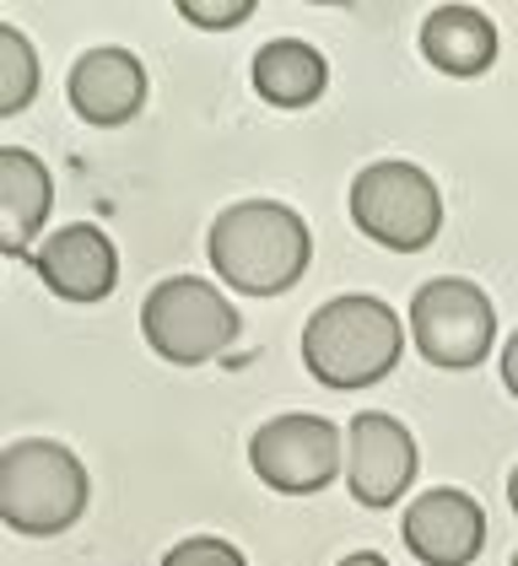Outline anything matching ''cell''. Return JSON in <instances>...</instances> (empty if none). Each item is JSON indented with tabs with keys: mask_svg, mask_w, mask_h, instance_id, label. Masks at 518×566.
I'll list each match as a JSON object with an SVG mask.
<instances>
[{
	"mask_svg": "<svg viewBox=\"0 0 518 566\" xmlns=\"http://www.w3.org/2000/svg\"><path fill=\"white\" fill-rule=\"evenodd\" d=\"M206 260H211L216 281H227L232 292L281 297L298 286L313 260V232L281 200H238L211 221Z\"/></svg>",
	"mask_w": 518,
	"mask_h": 566,
	"instance_id": "6da1fadb",
	"label": "cell"
},
{
	"mask_svg": "<svg viewBox=\"0 0 518 566\" xmlns=\"http://www.w3.org/2000/svg\"><path fill=\"white\" fill-rule=\"evenodd\" d=\"M400 350H405V329H400L394 307L367 292H345L302 324V367L324 389L356 394L384 384Z\"/></svg>",
	"mask_w": 518,
	"mask_h": 566,
	"instance_id": "7a4b0ae2",
	"label": "cell"
},
{
	"mask_svg": "<svg viewBox=\"0 0 518 566\" xmlns=\"http://www.w3.org/2000/svg\"><path fill=\"white\" fill-rule=\"evenodd\" d=\"M86 496H92L86 470L65 442H49V437L6 442V453H0V518H6V528L33 534V539L65 534L86 513Z\"/></svg>",
	"mask_w": 518,
	"mask_h": 566,
	"instance_id": "3957f363",
	"label": "cell"
},
{
	"mask_svg": "<svg viewBox=\"0 0 518 566\" xmlns=\"http://www.w3.org/2000/svg\"><path fill=\"white\" fill-rule=\"evenodd\" d=\"M345 206H351L356 232L394 249V254H422L443 227V195H437L432 174L416 163H400V157L367 163L351 178Z\"/></svg>",
	"mask_w": 518,
	"mask_h": 566,
	"instance_id": "277c9868",
	"label": "cell"
},
{
	"mask_svg": "<svg viewBox=\"0 0 518 566\" xmlns=\"http://www.w3.org/2000/svg\"><path fill=\"white\" fill-rule=\"evenodd\" d=\"M238 307L200 275H168L141 303V335L173 367H200L238 340Z\"/></svg>",
	"mask_w": 518,
	"mask_h": 566,
	"instance_id": "5b68a950",
	"label": "cell"
},
{
	"mask_svg": "<svg viewBox=\"0 0 518 566\" xmlns=\"http://www.w3.org/2000/svg\"><path fill=\"white\" fill-rule=\"evenodd\" d=\"M411 340L443 373H470L491 356L497 307L465 275H437L411 297Z\"/></svg>",
	"mask_w": 518,
	"mask_h": 566,
	"instance_id": "8992f818",
	"label": "cell"
},
{
	"mask_svg": "<svg viewBox=\"0 0 518 566\" xmlns=\"http://www.w3.org/2000/svg\"><path fill=\"white\" fill-rule=\"evenodd\" d=\"M249 470L281 496H313L341 475V427L324 416H276L249 442Z\"/></svg>",
	"mask_w": 518,
	"mask_h": 566,
	"instance_id": "52a82bcc",
	"label": "cell"
},
{
	"mask_svg": "<svg viewBox=\"0 0 518 566\" xmlns=\"http://www.w3.org/2000/svg\"><path fill=\"white\" fill-rule=\"evenodd\" d=\"M422 470V453H416V437L405 421H394L384 410H362L351 416L345 427V491L356 507H373L384 513L394 507Z\"/></svg>",
	"mask_w": 518,
	"mask_h": 566,
	"instance_id": "ba28073f",
	"label": "cell"
},
{
	"mask_svg": "<svg viewBox=\"0 0 518 566\" xmlns=\"http://www.w3.org/2000/svg\"><path fill=\"white\" fill-rule=\"evenodd\" d=\"M400 534L422 566H470L486 545V507L459 485H432L405 507Z\"/></svg>",
	"mask_w": 518,
	"mask_h": 566,
	"instance_id": "9c48e42d",
	"label": "cell"
},
{
	"mask_svg": "<svg viewBox=\"0 0 518 566\" xmlns=\"http://www.w3.org/2000/svg\"><path fill=\"white\" fill-rule=\"evenodd\" d=\"M28 260H33L39 281L60 303H103V297L120 286V249H114V238H108L103 227H92V221L49 232Z\"/></svg>",
	"mask_w": 518,
	"mask_h": 566,
	"instance_id": "30bf717a",
	"label": "cell"
},
{
	"mask_svg": "<svg viewBox=\"0 0 518 566\" xmlns=\"http://www.w3.org/2000/svg\"><path fill=\"white\" fill-rule=\"evenodd\" d=\"M71 108L97 130H120L146 108V65L130 49H86L71 65Z\"/></svg>",
	"mask_w": 518,
	"mask_h": 566,
	"instance_id": "8fae6325",
	"label": "cell"
},
{
	"mask_svg": "<svg viewBox=\"0 0 518 566\" xmlns=\"http://www.w3.org/2000/svg\"><path fill=\"white\" fill-rule=\"evenodd\" d=\"M54 184L28 146H0V254L22 260L39 249V227L49 221Z\"/></svg>",
	"mask_w": 518,
	"mask_h": 566,
	"instance_id": "7c38bea8",
	"label": "cell"
},
{
	"mask_svg": "<svg viewBox=\"0 0 518 566\" xmlns=\"http://www.w3.org/2000/svg\"><path fill=\"white\" fill-rule=\"evenodd\" d=\"M422 54H427L432 71L470 82L497 65V28L475 6H437L422 22Z\"/></svg>",
	"mask_w": 518,
	"mask_h": 566,
	"instance_id": "4fadbf2b",
	"label": "cell"
},
{
	"mask_svg": "<svg viewBox=\"0 0 518 566\" xmlns=\"http://www.w3.org/2000/svg\"><path fill=\"white\" fill-rule=\"evenodd\" d=\"M249 82L270 108H313L330 87V65L302 39H270L265 49H255Z\"/></svg>",
	"mask_w": 518,
	"mask_h": 566,
	"instance_id": "5bb4252c",
	"label": "cell"
},
{
	"mask_svg": "<svg viewBox=\"0 0 518 566\" xmlns=\"http://www.w3.org/2000/svg\"><path fill=\"white\" fill-rule=\"evenodd\" d=\"M39 92V54L17 22H0V114H22Z\"/></svg>",
	"mask_w": 518,
	"mask_h": 566,
	"instance_id": "9a60e30c",
	"label": "cell"
},
{
	"mask_svg": "<svg viewBox=\"0 0 518 566\" xmlns=\"http://www.w3.org/2000/svg\"><path fill=\"white\" fill-rule=\"evenodd\" d=\"M163 566H249V562H244L238 545H227L216 534H189L163 556Z\"/></svg>",
	"mask_w": 518,
	"mask_h": 566,
	"instance_id": "2e32d148",
	"label": "cell"
},
{
	"mask_svg": "<svg viewBox=\"0 0 518 566\" xmlns=\"http://www.w3.org/2000/svg\"><path fill=\"white\" fill-rule=\"evenodd\" d=\"M178 17L189 28H211V33H227V28H244L255 17V0H178Z\"/></svg>",
	"mask_w": 518,
	"mask_h": 566,
	"instance_id": "e0dca14e",
	"label": "cell"
},
{
	"mask_svg": "<svg viewBox=\"0 0 518 566\" xmlns=\"http://www.w3.org/2000/svg\"><path fill=\"white\" fill-rule=\"evenodd\" d=\"M503 384H508V394L518 399V329H514V340L503 346Z\"/></svg>",
	"mask_w": 518,
	"mask_h": 566,
	"instance_id": "ac0fdd59",
	"label": "cell"
},
{
	"mask_svg": "<svg viewBox=\"0 0 518 566\" xmlns=\"http://www.w3.org/2000/svg\"><path fill=\"white\" fill-rule=\"evenodd\" d=\"M341 566H388L379 551H351V556H341Z\"/></svg>",
	"mask_w": 518,
	"mask_h": 566,
	"instance_id": "d6986e66",
	"label": "cell"
},
{
	"mask_svg": "<svg viewBox=\"0 0 518 566\" xmlns=\"http://www.w3.org/2000/svg\"><path fill=\"white\" fill-rule=\"evenodd\" d=\"M508 507L518 513V464H514V475H508Z\"/></svg>",
	"mask_w": 518,
	"mask_h": 566,
	"instance_id": "ffe728a7",
	"label": "cell"
},
{
	"mask_svg": "<svg viewBox=\"0 0 518 566\" xmlns=\"http://www.w3.org/2000/svg\"><path fill=\"white\" fill-rule=\"evenodd\" d=\"M508 566H518V551H514V562H508Z\"/></svg>",
	"mask_w": 518,
	"mask_h": 566,
	"instance_id": "44dd1931",
	"label": "cell"
}]
</instances>
